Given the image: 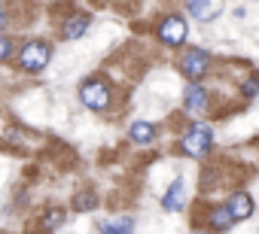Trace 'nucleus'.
<instances>
[{"instance_id":"obj_7","label":"nucleus","mask_w":259,"mask_h":234,"mask_svg":"<svg viewBox=\"0 0 259 234\" xmlns=\"http://www.w3.org/2000/svg\"><path fill=\"white\" fill-rule=\"evenodd\" d=\"M189 13L198 22H210L223 13V0H189Z\"/></svg>"},{"instance_id":"obj_16","label":"nucleus","mask_w":259,"mask_h":234,"mask_svg":"<svg viewBox=\"0 0 259 234\" xmlns=\"http://www.w3.org/2000/svg\"><path fill=\"white\" fill-rule=\"evenodd\" d=\"M13 55V40L10 37H0V61H7Z\"/></svg>"},{"instance_id":"obj_5","label":"nucleus","mask_w":259,"mask_h":234,"mask_svg":"<svg viewBox=\"0 0 259 234\" xmlns=\"http://www.w3.org/2000/svg\"><path fill=\"white\" fill-rule=\"evenodd\" d=\"M159 37H162L165 46H180L186 40V22L180 16H168L162 22V28H159Z\"/></svg>"},{"instance_id":"obj_15","label":"nucleus","mask_w":259,"mask_h":234,"mask_svg":"<svg viewBox=\"0 0 259 234\" xmlns=\"http://www.w3.org/2000/svg\"><path fill=\"white\" fill-rule=\"evenodd\" d=\"M95 204H98V198H95L92 192H79V195L73 198V207H76V210H95Z\"/></svg>"},{"instance_id":"obj_19","label":"nucleus","mask_w":259,"mask_h":234,"mask_svg":"<svg viewBox=\"0 0 259 234\" xmlns=\"http://www.w3.org/2000/svg\"><path fill=\"white\" fill-rule=\"evenodd\" d=\"M195 234H207V231H195Z\"/></svg>"},{"instance_id":"obj_3","label":"nucleus","mask_w":259,"mask_h":234,"mask_svg":"<svg viewBox=\"0 0 259 234\" xmlns=\"http://www.w3.org/2000/svg\"><path fill=\"white\" fill-rule=\"evenodd\" d=\"M19 64H22L25 70H31V73L43 70V67L49 64V46H46V43H40V40H31V43L22 49Z\"/></svg>"},{"instance_id":"obj_6","label":"nucleus","mask_w":259,"mask_h":234,"mask_svg":"<svg viewBox=\"0 0 259 234\" xmlns=\"http://www.w3.org/2000/svg\"><path fill=\"white\" fill-rule=\"evenodd\" d=\"M183 100H186V112H192V115H204V112L210 109V97H207L204 85H198V82L186 85V94H183Z\"/></svg>"},{"instance_id":"obj_14","label":"nucleus","mask_w":259,"mask_h":234,"mask_svg":"<svg viewBox=\"0 0 259 234\" xmlns=\"http://www.w3.org/2000/svg\"><path fill=\"white\" fill-rule=\"evenodd\" d=\"M61 222H64V210H58V207H55V210H49V213L43 216L40 228H43V231H55V228H58Z\"/></svg>"},{"instance_id":"obj_10","label":"nucleus","mask_w":259,"mask_h":234,"mask_svg":"<svg viewBox=\"0 0 259 234\" xmlns=\"http://www.w3.org/2000/svg\"><path fill=\"white\" fill-rule=\"evenodd\" d=\"M183 198H186V183L183 180H174L171 183V189L165 192V198H162V207L165 210H183Z\"/></svg>"},{"instance_id":"obj_8","label":"nucleus","mask_w":259,"mask_h":234,"mask_svg":"<svg viewBox=\"0 0 259 234\" xmlns=\"http://www.w3.org/2000/svg\"><path fill=\"white\" fill-rule=\"evenodd\" d=\"M226 207L232 210L235 222H238V219H250V216H253V198H250L247 192H235V195L229 198V204H226Z\"/></svg>"},{"instance_id":"obj_4","label":"nucleus","mask_w":259,"mask_h":234,"mask_svg":"<svg viewBox=\"0 0 259 234\" xmlns=\"http://www.w3.org/2000/svg\"><path fill=\"white\" fill-rule=\"evenodd\" d=\"M79 100H82L89 109H107V103H110V88H107L104 82L92 79V82H85V85L79 88Z\"/></svg>"},{"instance_id":"obj_2","label":"nucleus","mask_w":259,"mask_h":234,"mask_svg":"<svg viewBox=\"0 0 259 234\" xmlns=\"http://www.w3.org/2000/svg\"><path fill=\"white\" fill-rule=\"evenodd\" d=\"M180 70L189 82H198L207 70H210V55L204 49H186L183 58H180Z\"/></svg>"},{"instance_id":"obj_18","label":"nucleus","mask_w":259,"mask_h":234,"mask_svg":"<svg viewBox=\"0 0 259 234\" xmlns=\"http://www.w3.org/2000/svg\"><path fill=\"white\" fill-rule=\"evenodd\" d=\"M4 22H7V16H4V10H0V28H4Z\"/></svg>"},{"instance_id":"obj_11","label":"nucleus","mask_w":259,"mask_h":234,"mask_svg":"<svg viewBox=\"0 0 259 234\" xmlns=\"http://www.w3.org/2000/svg\"><path fill=\"white\" fill-rule=\"evenodd\" d=\"M101 231H104V234H132V231H135V219H132V216L107 219V222H101Z\"/></svg>"},{"instance_id":"obj_17","label":"nucleus","mask_w":259,"mask_h":234,"mask_svg":"<svg viewBox=\"0 0 259 234\" xmlns=\"http://www.w3.org/2000/svg\"><path fill=\"white\" fill-rule=\"evenodd\" d=\"M259 91V76H250V79H244V94L247 97H253Z\"/></svg>"},{"instance_id":"obj_12","label":"nucleus","mask_w":259,"mask_h":234,"mask_svg":"<svg viewBox=\"0 0 259 234\" xmlns=\"http://www.w3.org/2000/svg\"><path fill=\"white\" fill-rule=\"evenodd\" d=\"M89 25H92L89 16H73V19H67V22H64V40H79V37L89 31Z\"/></svg>"},{"instance_id":"obj_13","label":"nucleus","mask_w":259,"mask_h":234,"mask_svg":"<svg viewBox=\"0 0 259 234\" xmlns=\"http://www.w3.org/2000/svg\"><path fill=\"white\" fill-rule=\"evenodd\" d=\"M128 134H132L135 143H153V137H156V125H150V122H135Z\"/></svg>"},{"instance_id":"obj_1","label":"nucleus","mask_w":259,"mask_h":234,"mask_svg":"<svg viewBox=\"0 0 259 234\" xmlns=\"http://www.w3.org/2000/svg\"><path fill=\"white\" fill-rule=\"evenodd\" d=\"M210 146H213V128H210V125H201V122H195V125L183 134V140H180V149H183L189 158H204V155L210 152Z\"/></svg>"},{"instance_id":"obj_9","label":"nucleus","mask_w":259,"mask_h":234,"mask_svg":"<svg viewBox=\"0 0 259 234\" xmlns=\"http://www.w3.org/2000/svg\"><path fill=\"white\" fill-rule=\"evenodd\" d=\"M207 225H210L213 231H229V228L235 225V216H232V210H229L226 204H220V207H210V213H207Z\"/></svg>"}]
</instances>
